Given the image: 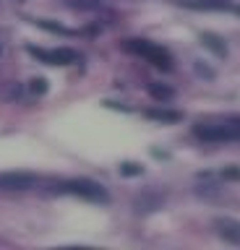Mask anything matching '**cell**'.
<instances>
[{
  "mask_svg": "<svg viewBox=\"0 0 240 250\" xmlns=\"http://www.w3.org/2000/svg\"><path fill=\"white\" fill-rule=\"evenodd\" d=\"M123 50L141 55V58H146L159 70H173V55H170L165 47H159L154 42H146V39H126V42H123Z\"/></svg>",
  "mask_w": 240,
  "mask_h": 250,
  "instance_id": "6da1fadb",
  "label": "cell"
},
{
  "mask_svg": "<svg viewBox=\"0 0 240 250\" xmlns=\"http://www.w3.org/2000/svg\"><path fill=\"white\" fill-rule=\"evenodd\" d=\"M60 190L79 195V198L91 201V203H107L110 201V193H107L97 180H89V177H76V180H68V183H60Z\"/></svg>",
  "mask_w": 240,
  "mask_h": 250,
  "instance_id": "7a4b0ae2",
  "label": "cell"
},
{
  "mask_svg": "<svg viewBox=\"0 0 240 250\" xmlns=\"http://www.w3.org/2000/svg\"><path fill=\"white\" fill-rule=\"evenodd\" d=\"M29 52L34 55L37 60L47 62V65H73V62L81 60V55L71 50V47H58V50H40V47H29Z\"/></svg>",
  "mask_w": 240,
  "mask_h": 250,
  "instance_id": "3957f363",
  "label": "cell"
},
{
  "mask_svg": "<svg viewBox=\"0 0 240 250\" xmlns=\"http://www.w3.org/2000/svg\"><path fill=\"white\" fill-rule=\"evenodd\" d=\"M193 136L198 141H204V144H224V141H232L227 120L224 123H196L193 125Z\"/></svg>",
  "mask_w": 240,
  "mask_h": 250,
  "instance_id": "277c9868",
  "label": "cell"
},
{
  "mask_svg": "<svg viewBox=\"0 0 240 250\" xmlns=\"http://www.w3.org/2000/svg\"><path fill=\"white\" fill-rule=\"evenodd\" d=\"M37 185V175L32 172H0V190H32Z\"/></svg>",
  "mask_w": 240,
  "mask_h": 250,
  "instance_id": "5b68a950",
  "label": "cell"
},
{
  "mask_svg": "<svg viewBox=\"0 0 240 250\" xmlns=\"http://www.w3.org/2000/svg\"><path fill=\"white\" fill-rule=\"evenodd\" d=\"M214 229L217 234L230 242V245H240V219H232V216H217L214 219Z\"/></svg>",
  "mask_w": 240,
  "mask_h": 250,
  "instance_id": "8992f818",
  "label": "cell"
},
{
  "mask_svg": "<svg viewBox=\"0 0 240 250\" xmlns=\"http://www.w3.org/2000/svg\"><path fill=\"white\" fill-rule=\"evenodd\" d=\"M162 203H165V198H162L159 193H154V190H144V193L133 201V206H136L138 214H149V211L162 208Z\"/></svg>",
  "mask_w": 240,
  "mask_h": 250,
  "instance_id": "52a82bcc",
  "label": "cell"
},
{
  "mask_svg": "<svg viewBox=\"0 0 240 250\" xmlns=\"http://www.w3.org/2000/svg\"><path fill=\"white\" fill-rule=\"evenodd\" d=\"M146 120H154V123H165V125H175L183 120V112H177V109H165V107H152L144 112Z\"/></svg>",
  "mask_w": 240,
  "mask_h": 250,
  "instance_id": "ba28073f",
  "label": "cell"
},
{
  "mask_svg": "<svg viewBox=\"0 0 240 250\" xmlns=\"http://www.w3.org/2000/svg\"><path fill=\"white\" fill-rule=\"evenodd\" d=\"M201 44H204L214 58H219V60L227 58V44H224V39L219 34H214V31H204V34H201Z\"/></svg>",
  "mask_w": 240,
  "mask_h": 250,
  "instance_id": "9c48e42d",
  "label": "cell"
},
{
  "mask_svg": "<svg viewBox=\"0 0 240 250\" xmlns=\"http://www.w3.org/2000/svg\"><path fill=\"white\" fill-rule=\"evenodd\" d=\"M149 97H154L157 102H170L175 97V89L173 86H167V83H149Z\"/></svg>",
  "mask_w": 240,
  "mask_h": 250,
  "instance_id": "30bf717a",
  "label": "cell"
},
{
  "mask_svg": "<svg viewBox=\"0 0 240 250\" xmlns=\"http://www.w3.org/2000/svg\"><path fill=\"white\" fill-rule=\"evenodd\" d=\"M21 94H24L21 83H5L3 89H0V99H5V102H19Z\"/></svg>",
  "mask_w": 240,
  "mask_h": 250,
  "instance_id": "8fae6325",
  "label": "cell"
},
{
  "mask_svg": "<svg viewBox=\"0 0 240 250\" xmlns=\"http://www.w3.org/2000/svg\"><path fill=\"white\" fill-rule=\"evenodd\" d=\"M29 91H32L34 97H42V94L50 91V81L47 78H32V81H29Z\"/></svg>",
  "mask_w": 240,
  "mask_h": 250,
  "instance_id": "7c38bea8",
  "label": "cell"
},
{
  "mask_svg": "<svg viewBox=\"0 0 240 250\" xmlns=\"http://www.w3.org/2000/svg\"><path fill=\"white\" fill-rule=\"evenodd\" d=\"M120 175L123 177H138V175H144V167L138 162H123L120 164Z\"/></svg>",
  "mask_w": 240,
  "mask_h": 250,
  "instance_id": "4fadbf2b",
  "label": "cell"
},
{
  "mask_svg": "<svg viewBox=\"0 0 240 250\" xmlns=\"http://www.w3.org/2000/svg\"><path fill=\"white\" fill-rule=\"evenodd\" d=\"M68 8H73V11H94V8H99V0H68Z\"/></svg>",
  "mask_w": 240,
  "mask_h": 250,
  "instance_id": "5bb4252c",
  "label": "cell"
},
{
  "mask_svg": "<svg viewBox=\"0 0 240 250\" xmlns=\"http://www.w3.org/2000/svg\"><path fill=\"white\" fill-rule=\"evenodd\" d=\"M227 125H230V138L232 141H240V115L238 117H230Z\"/></svg>",
  "mask_w": 240,
  "mask_h": 250,
  "instance_id": "9a60e30c",
  "label": "cell"
},
{
  "mask_svg": "<svg viewBox=\"0 0 240 250\" xmlns=\"http://www.w3.org/2000/svg\"><path fill=\"white\" fill-rule=\"evenodd\" d=\"M222 177H224V180H240V167H235V164H227V167L222 169Z\"/></svg>",
  "mask_w": 240,
  "mask_h": 250,
  "instance_id": "2e32d148",
  "label": "cell"
},
{
  "mask_svg": "<svg viewBox=\"0 0 240 250\" xmlns=\"http://www.w3.org/2000/svg\"><path fill=\"white\" fill-rule=\"evenodd\" d=\"M196 70H198V76H204V78H214V70L206 68L201 60H196Z\"/></svg>",
  "mask_w": 240,
  "mask_h": 250,
  "instance_id": "e0dca14e",
  "label": "cell"
},
{
  "mask_svg": "<svg viewBox=\"0 0 240 250\" xmlns=\"http://www.w3.org/2000/svg\"><path fill=\"white\" fill-rule=\"evenodd\" d=\"M105 107H112V109H126V112H131V107H123V104H118V102H105Z\"/></svg>",
  "mask_w": 240,
  "mask_h": 250,
  "instance_id": "ac0fdd59",
  "label": "cell"
},
{
  "mask_svg": "<svg viewBox=\"0 0 240 250\" xmlns=\"http://www.w3.org/2000/svg\"><path fill=\"white\" fill-rule=\"evenodd\" d=\"M238 13H240V8H238Z\"/></svg>",
  "mask_w": 240,
  "mask_h": 250,
  "instance_id": "d6986e66",
  "label": "cell"
},
{
  "mask_svg": "<svg viewBox=\"0 0 240 250\" xmlns=\"http://www.w3.org/2000/svg\"><path fill=\"white\" fill-rule=\"evenodd\" d=\"M19 3H21V0H19Z\"/></svg>",
  "mask_w": 240,
  "mask_h": 250,
  "instance_id": "ffe728a7",
  "label": "cell"
}]
</instances>
